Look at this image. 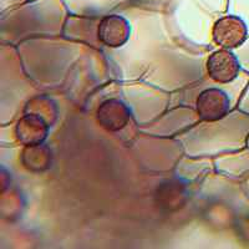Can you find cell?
I'll return each mask as SVG.
<instances>
[{"label":"cell","mask_w":249,"mask_h":249,"mask_svg":"<svg viewBox=\"0 0 249 249\" xmlns=\"http://www.w3.org/2000/svg\"><path fill=\"white\" fill-rule=\"evenodd\" d=\"M230 111V99L219 89H207L197 99V112L202 121L214 122Z\"/></svg>","instance_id":"cell-2"},{"label":"cell","mask_w":249,"mask_h":249,"mask_svg":"<svg viewBox=\"0 0 249 249\" xmlns=\"http://www.w3.org/2000/svg\"><path fill=\"white\" fill-rule=\"evenodd\" d=\"M241 66L237 57L227 49L214 51L207 60L208 76L219 84H228L239 74Z\"/></svg>","instance_id":"cell-3"},{"label":"cell","mask_w":249,"mask_h":249,"mask_svg":"<svg viewBox=\"0 0 249 249\" xmlns=\"http://www.w3.org/2000/svg\"><path fill=\"white\" fill-rule=\"evenodd\" d=\"M99 40L108 48H120L130 37V24L120 15H106L100 21Z\"/></svg>","instance_id":"cell-4"},{"label":"cell","mask_w":249,"mask_h":249,"mask_svg":"<svg viewBox=\"0 0 249 249\" xmlns=\"http://www.w3.org/2000/svg\"><path fill=\"white\" fill-rule=\"evenodd\" d=\"M212 36L214 43L222 48H238L247 39L246 23L241 18L227 15L215 21L212 30Z\"/></svg>","instance_id":"cell-1"},{"label":"cell","mask_w":249,"mask_h":249,"mask_svg":"<svg viewBox=\"0 0 249 249\" xmlns=\"http://www.w3.org/2000/svg\"><path fill=\"white\" fill-rule=\"evenodd\" d=\"M24 167L33 172H41L51 166V152L48 147L41 144L25 146L21 156Z\"/></svg>","instance_id":"cell-7"},{"label":"cell","mask_w":249,"mask_h":249,"mask_svg":"<svg viewBox=\"0 0 249 249\" xmlns=\"http://www.w3.org/2000/svg\"><path fill=\"white\" fill-rule=\"evenodd\" d=\"M131 111L124 102L111 99L102 102L97 110V121L100 126L110 132H117L126 127L130 122Z\"/></svg>","instance_id":"cell-5"},{"label":"cell","mask_w":249,"mask_h":249,"mask_svg":"<svg viewBox=\"0 0 249 249\" xmlns=\"http://www.w3.org/2000/svg\"><path fill=\"white\" fill-rule=\"evenodd\" d=\"M49 124L39 115L29 113L19 120L17 124V137L25 146L41 144L48 137Z\"/></svg>","instance_id":"cell-6"}]
</instances>
